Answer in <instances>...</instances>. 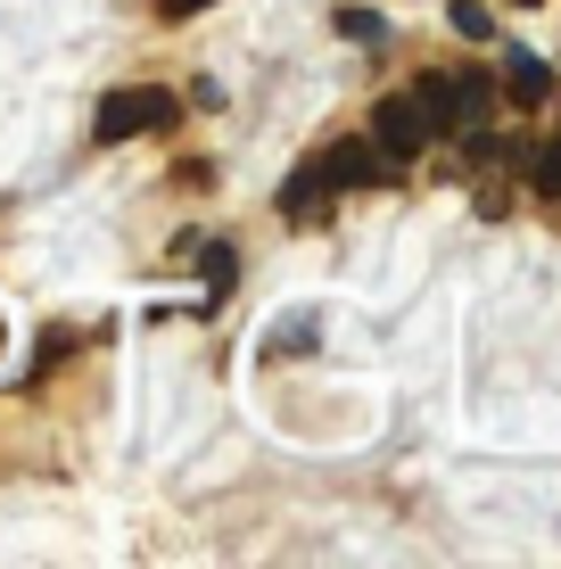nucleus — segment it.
Masks as SVG:
<instances>
[{
  "label": "nucleus",
  "mask_w": 561,
  "mask_h": 569,
  "mask_svg": "<svg viewBox=\"0 0 561 569\" xmlns=\"http://www.w3.org/2000/svg\"><path fill=\"white\" fill-rule=\"evenodd\" d=\"M380 173H389V157H380L372 141H331V149H322V182H331V190L380 182Z\"/></svg>",
  "instance_id": "4"
},
{
  "label": "nucleus",
  "mask_w": 561,
  "mask_h": 569,
  "mask_svg": "<svg viewBox=\"0 0 561 569\" xmlns=\"http://www.w3.org/2000/svg\"><path fill=\"white\" fill-rule=\"evenodd\" d=\"M207 281L231 289V248H223V240H207Z\"/></svg>",
  "instance_id": "10"
},
{
  "label": "nucleus",
  "mask_w": 561,
  "mask_h": 569,
  "mask_svg": "<svg viewBox=\"0 0 561 569\" xmlns=\"http://www.w3.org/2000/svg\"><path fill=\"white\" fill-rule=\"evenodd\" d=\"M504 91H512L520 108H545L553 100V67L537 50H504Z\"/></svg>",
  "instance_id": "6"
},
{
  "label": "nucleus",
  "mask_w": 561,
  "mask_h": 569,
  "mask_svg": "<svg viewBox=\"0 0 561 569\" xmlns=\"http://www.w3.org/2000/svg\"><path fill=\"white\" fill-rule=\"evenodd\" d=\"M447 17H454L462 42H495V9L488 0H447Z\"/></svg>",
  "instance_id": "7"
},
{
  "label": "nucleus",
  "mask_w": 561,
  "mask_h": 569,
  "mask_svg": "<svg viewBox=\"0 0 561 569\" xmlns=\"http://www.w3.org/2000/svg\"><path fill=\"white\" fill-rule=\"evenodd\" d=\"M488 100H495V83H488V74H471V67H438V74H421V83H413V108L430 116V141L471 132L479 116H488Z\"/></svg>",
  "instance_id": "1"
},
{
  "label": "nucleus",
  "mask_w": 561,
  "mask_h": 569,
  "mask_svg": "<svg viewBox=\"0 0 561 569\" xmlns=\"http://www.w3.org/2000/svg\"><path fill=\"white\" fill-rule=\"evenodd\" d=\"M281 214H289V223H322V214H331V182H322V166H298L281 182Z\"/></svg>",
  "instance_id": "5"
},
{
  "label": "nucleus",
  "mask_w": 561,
  "mask_h": 569,
  "mask_svg": "<svg viewBox=\"0 0 561 569\" xmlns=\"http://www.w3.org/2000/svg\"><path fill=\"white\" fill-rule=\"evenodd\" d=\"M529 182H537V199H561V141L529 149Z\"/></svg>",
  "instance_id": "8"
},
{
  "label": "nucleus",
  "mask_w": 561,
  "mask_h": 569,
  "mask_svg": "<svg viewBox=\"0 0 561 569\" xmlns=\"http://www.w3.org/2000/svg\"><path fill=\"white\" fill-rule=\"evenodd\" d=\"M199 9H216V0H158V17H199Z\"/></svg>",
  "instance_id": "11"
},
{
  "label": "nucleus",
  "mask_w": 561,
  "mask_h": 569,
  "mask_svg": "<svg viewBox=\"0 0 561 569\" xmlns=\"http://www.w3.org/2000/svg\"><path fill=\"white\" fill-rule=\"evenodd\" d=\"M0 339H9V330H0Z\"/></svg>",
  "instance_id": "12"
},
{
  "label": "nucleus",
  "mask_w": 561,
  "mask_h": 569,
  "mask_svg": "<svg viewBox=\"0 0 561 569\" xmlns=\"http://www.w3.org/2000/svg\"><path fill=\"white\" fill-rule=\"evenodd\" d=\"M372 149L389 157V166H404V157L430 149V116L413 108V91H389V100L372 108Z\"/></svg>",
  "instance_id": "3"
},
{
  "label": "nucleus",
  "mask_w": 561,
  "mask_h": 569,
  "mask_svg": "<svg viewBox=\"0 0 561 569\" xmlns=\"http://www.w3.org/2000/svg\"><path fill=\"white\" fill-rule=\"evenodd\" d=\"M173 124V91L166 83H124V91H108L100 116H91V132L116 149V141H141V132H166Z\"/></svg>",
  "instance_id": "2"
},
{
  "label": "nucleus",
  "mask_w": 561,
  "mask_h": 569,
  "mask_svg": "<svg viewBox=\"0 0 561 569\" xmlns=\"http://www.w3.org/2000/svg\"><path fill=\"white\" fill-rule=\"evenodd\" d=\"M339 33H355V42H380V17H372V9H339Z\"/></svg>",
  "instance_id": "9"
}]
</instances>
